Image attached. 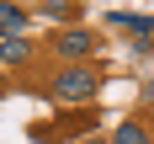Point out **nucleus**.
<instances>
[{
  "mask_svg": "<svg viewBox=\"0 0 154 144\" xmlns=\"http://www.w3.org/2000/svg\"><path fill=\"white\" fill-rule=\"evenodd\" d=\"M96 96V75L91 69H64L59 80H53V101H64V107H80V101H91Z\"/></svg>",
  "mask_w": 154,
  "mask_h": 144,
  "instance_id": "nucleus-1",
  "label": "nucleus"
},
{
  "mask_svg": "<svg viewBox=\"0 0 154 144\" xmlns=\"http://www.w3.org/2000/svg\"><path fill=\"white\" fill-rule=\"evenodd\" d=\"M112 144H154V133L143 123H117V133H112Z\"/></svg>",
  "mask_w": 154,
  "mask_h": 144,
  "instance_id": "nucleus-6",
  "label": "nucleus"
},
{
  "mask_svg": "<svg viewBox=\"0 0 154 144\" xmlns=\"http://www.w3.org/2000/svg\"><path fill=\"white\" fill-rule=\"evenodd\" d=\"M53 48H59L64 59H85V53L96 48V37H91L85 27H69V32H59V43H53Z\"/></svg>",
  "mask_w": 154,
  "mask_h": 144,
  "instance_id": "nucleus-2",
  "label": "nucleus"
},
{
  "mask_svg": "<svg viewBox=\"0 0 154 144\" xmlns=\"http://www.w3.org/2000/svg\"><path fill=\"white\" fill-rule=\"evenodd\" d=\"M112 27L133 32V37H154V16H143V11H112Z\"/></svg>",
  "mask_w": 154,
  "mask_h": 144,
  "instance_id": "nucleus-3",
  "label": "nucleus"
},
{
  "mask_svg": "<svg viewBox=\"0 0 154 144\" xmlns=\"http://www.w3.org/2000/svg\"><path fill=\"white\" fill-rule=\"evenodd\" d=\"M16 32H27V11L11 5V0H0V37H16Z\"/></svg>",
  "mask_w": 154,
  "mask_h": 144,
  "instance_id": "nucleus-4",
  "label": "nucleus"
},
{
  "mask_svg": "<svg viewBox=\"0 0 154 144\" xmlns=\"http://www.w3.org/2000/svg\"><path fill=\"white\" fill-rule=\"evenodd\" d=\"M85 144H101V139H85Z\"/></svg>",
  "mask_w": 154,
  "mask_h": 144,
  "instance_id": "nucleus-7",
  "label": "nucleus"
},
{
  "mask_svg": "<svg viewBox=\"0 0 154 144\" xmlns=\"http://www.w3.org/2000/svg\"><path fill=\"white\" fill-rule=\"evenodd\" d=\"M32 59V48H27V37L16 32V37H0V64H27Z\"/></svg>",
  "mask_w": 154,
  "mask_h": 144,
  "instance_id": "nucleus-5",
  "label": "nucleus"
}]
</instances>
